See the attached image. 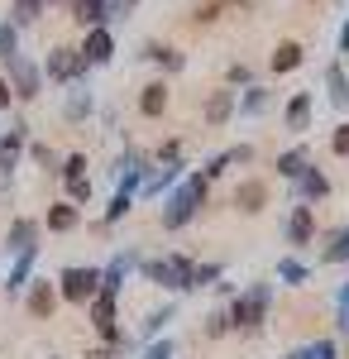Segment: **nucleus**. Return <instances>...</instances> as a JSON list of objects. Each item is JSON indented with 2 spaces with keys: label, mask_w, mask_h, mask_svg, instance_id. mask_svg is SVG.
<instances>
[{
  "label": "nucleus",
  "mask_w": 349,
  "mask_h": 359,
  "mask_svg": "<svg viewBox=\"0 0 349 359\" xmlns=\"http://www.w3.org/2000/svg\"><path fill=\"white\" fill-rule=\"evenodd\" d=\"M81 67H86V57H72L67 48H62V53H53V62H48V72H53L57 82H67V77H77Z\"/></svg>",
  "instance_id": "7"
},
{
  "label": "nucleus",
  "mask_w": 349,
  "mask_h": 359,
  "mask_svg": "<svg viewBox=\"0 0 349 359\" xmlns=\"http://www.w3.org/2000/svg\"><path fill=\"white\" fill-rule=\"evenodd\" d=\"M86 359H115V355H110V350H96V355H86Z\"/></svg>",
  "instance_id": "26"
},
{
  "label": "nucleus",
  "mask_w": 349,
  "mask_h": 359,
  "mask_svg": "<svg viewBox=\"0 0 349 359\" xmlns=\"http://www.w3.org/2000/svg\"><path fill=\"white\" fill-rule=\"evenodd\" d=\"M301 359H335V345H330V340H321V345H306V350H301Z\"/></svg>",
  "instance_id": "15"
},
{
  "label": "nucleus",
  "mask_w": 349,
  "mask_h": 359,
  "mask_svg": "<svg viewBox=\"0 0 349 359\" xmlns=\"http://www.w3.org/2000/svg\"><path fill=\"white\" fill-rule=\"evenodd\" d=\"M345 254H349V230H345V235H340V240H335V249H330L325 259H345Z\"/></svg>",
  "instance_id": "20"
},
{
  "label": "nucleus",
  "mask_w": 349,
  "mask_h": 359,
  "mask_svg": "<svg viewBox=\"0 0 349 359\" xmlns=\"http://www.w3.org/2000/svg\"><path fill=\"white\" fill-rule=\"evenodd\" d=\"M39 82H43V77H39V67H34V62H29V57H10V91H15V96H25V101H34V96H39Z\"/></svg>",
  "instance_id": "3"
},
{
  "label": "nucleus",
  "mask_w": 349,
  "mask_h": 359,
  "mask_svg": "<svg viewBox=\"0 0 349 359\" xmlns=\"http://www.w3.org/2000/svg\"><path fill=\"white\" fill-rule=\"evenodd\" d=\"M287 230H292L296 245H306V235H311V211H306V206H296V216H292V225H287Z\"/></svg>",
  "instance_id": "12"
},
{
  "label": "nucleus",
  "mask_w": 349,
  "mask_h": 359,
  "mask_svg": "<svg viewBox=\"0 0 349 359\" xmlns=\"http://www.w3.org/2000/svg\"><path fill=\"white\" fill-rule=\"evenodd\" d=\"M77 10H81V20H91V25H96V20H101V0H81Z\"/></svg>",
  "instance_id": "18"
},
{
  "label": "nucleus",
  "mask_w": 349,
  "mask_h": 359,
  "mask_svg": "<svg viewBox=\"0 0 349 359\" xmlns=\"http://www.w3.org/2000/svg\"><path fill=\"white\" fill-rule=\"evenodd\" d=\"M264 306H268V287H254L249 297L235 302V326H259L264 321Z\"/></svg>",
  "instance_id": "5"
},
{
  "label": "nucleus",
  "mask_w": 349,
  "mask_h": 359,
  "mask_svg": "<svg viewBox=\"0 0 349 359\" xmlns=\"http://www.w3.org/2000/svg\"><path fill=\"white\" fill-rule=\"evenodd\" d=\"M144 273L163 283V287H191V264L187 259H153V264H144Z\"/></svg>",
  "instance_id": "1"
},
{
  "label": "nucleus",
  "mask_w": 349,
  "mask_h": 359,
  "mask_svg": "<svg viewBox=\"0 0 349 359\" xmlns=\"http://www.w3.org/2000/svg\"><path fill=\"white\" fill-rule=\"evenodd\" d=\"M230 115V96H215L211 101V120H225Z\"/></svg>",
  "instance_id": "19"
},
{
  "label": "nucleus",
  "mask_w": 349,
  "mask_h": 359,
  "mask_svg": "<svg viewBox=\"0 0 349 359\" xmlns=\"http://www.w3.org/2000/svg\"><path fill=\"white\" fill-rule=\"evenodd\" d=\"M196 201H201V182H187L182 192L172 196V206L163 211V225H182V221L191 216V211H196Z\"/></svg>",
  "instance_id": "4"
},
{
  "label": "nucleus",
  "mask_w": 349,
  "mask_h": 359,
  "mask_svg": "<svg viewBox=\"0 0 349 359\" xmlns=\"http://www.w3.org/2000/svg\"><path fill=\"white\" fill-rule=\"evenodd\" d=\"M96 287H101V273H96V269H67V273H62V297H67V302L96 297Z\"/></svg>",
  "instance_id": "2"
},
{
  "label": "nucleus",
  "mask_w": 349,
  "mask_h": 359,
  "mask_svg": "<svg viewBox=\"0 0 349 359\" xmlns=\"http://www.w3.org/2000/svg\"><path fill=\"white\" fill-rule=\"evenodd\" d=\"M34 240H39V225H34V221H15V225H10V249H15V254H25V249H39Z\"/></svg>",
  "instance_id": "6"
},
{
  "label": "nucleus",
  "mask_w": 349,
  "mask_h": 359,
  "mask_svg": "<svg viewBox=\"0 0 349 359\" xmlns=\"http://www.w3.org/2000/svg\"><path fill=\"white\" fill-rule=\"evenodd\" d=\"M72 225H77V206H67V201H62V206H53V211H48V230H57V235H62V230H72Z\"/></svg>",
  "instance_id": "10"
},
{
  "label": "nucleus",
  "mask_w": 349,
  "mask_h": 359,
  "mask_svg": "<svg viewBox=\"0 0 349 359\" xmlns=\"http://www.w3.org/2000/svg\"><path fill=\"white\" fill-rule=\"evenodd\" d=\"M144 111H149V115H158V111H163V86H149V96H144Z\"/></svg>",
  "instance_id": "16"
},
{
  "label": "nucleus",
  "mask_w": 349,
  "mask_h": 359,
  "mask_svg": "<svg viewBox=\"0 0 349 359\" xmlns=\"http://www.w3.org/2000/svg\"><path fill=\"white\" fill-rule=\"evenodd\" d=\"M10 96H15V91H10V82H0V111L10 106Z\"/></svg>",
  "instance_id": "24"
},
{
  "label": "nucleus",
  "mask_w": 349,
  "mask_h": 359,
  "mask_svg": "<svg viewBox=\"0 0 349 359\" xmlns=\"http://www.w3.org/2000/svg\"><path fill=\"white\" fill-rule=\"evenodd\" d=\"M296 163H301V154H287V158H282V163H278V168H282L287 177H296V172H301V168H296Z\"/></svg>",
  "instance_id": "21"
},
{
  "label": "nucleus",
  "mask_w": 349,
  "mask_h": 359,
  "mask_svg": "<svg viewBox=\"0 0 349 359\" xmlns=\"http://www.w3.org/2000/svg\"><path fill=\"white\" fill-rule=\"evenodd\" d=\"M106 57H110V34L96 29V34L86 39V62H106Z\"/></svg>",
  "instance_id": "11"
},
{
  "label": "nucleus",
  "mask_w": 349,
  "mask_h": 359,
  "mask_svg": "<svg viewBox=\"0 0 349 359\" xmlns=\"http://www.w3.org/2000/svg\"><path fill=\"white\" fill-rule=\"evenodd\" d=\"M29 311H34V316H48V311H53V287H48V283H34V292H29Z\"/></svg>",
  "instance_id": "9"
},
{
  "label": "nucleus",
  "mask_w": 349,
  "mask_h": 359,
  "mask_svg": "<svg viewBox=\"0 0 349 359\" xmlns=\"http://www.w3.org/2000/svg\"><path fill=\"white\" fill-rule=\"evenodd\" d=\"M0 57H15V29H0Z\"/></svg>",
  "instance_id": "17"
},
{
  "label": "nucleus",
  "mask_w": 349,
  "mask_h": 359,
  "mask_svg": "<svg viewBox=\"0 0 349 359\" xmlns=\"http://www.w3.org/2000/svg\"><path fill=\"white\" fill-rule=\"evenodd\" d=\"M306 111H311V96H296V101H292V111H287L292 130H301V125H306Z\"/></svg>",
  "instance_id": "14"
},
{
  "label": "nucleus",
  "mask_w": 349,
  "mask_h": 359,
  "mask_svg": "<svg viewBox=\"0 0 349 359\" xmlns=\"http://www.w3.org/2000/svg\"><path fill=\"white\" fill-rule=\"evenodd\" d=\"M86 111H91V96H86V91H72V96H67V120H81Z\"/></svg>",
  "instance_id": "13"
},
{
  "label": "nucleus",
  "mask_w": 349,
  "mask_h": 359,
  "mask_svg": "<svg viewBox=\"0 0 349 359\" xmlns=\"http://www.w3.org/2000/svg\"><path fill=\"white\" fill-rule=\"evenodd\" d=\"M172 355V345H167V340H163V345H153V350H149V359H167Z\"/></svg>",
  "instance_id": "23"
},
{
  "label": "nucleus",
  "mask_w": 349,
  "mask_h": 359,
  "mask_svg": "<svg viewBox=\"0 0 349 359\" xmlns=\"http://www.w3.org/2000/svg\"><path fill=\"white\" fill-rule=\"evenodd\" d=\"M34 254H39V249H25V254L15 259V269H10V283H5L10 292H20V287L29 283V269H34Z\"/></svg>",
  "instance_id": "8"
},
{
  "label": "nucleus",
  "mask_w": 349,
  "mask_h": 359,
  "mask_svg": "<svg viewBox=\"0 0 349 359\" xmlns=\"http://www.w3.org/2000/svg\"><path fill=\"white\" fill-rule=\"evenodd\" d=\"M39 15V0H20V20H34Z\"/></svg>",
  "instance_id": "22"
},
{
  "label": "nucleus",
  "mask_w": 349,
  "mask_h": 359,
  "mask_svg": "<svg viewBox=\"0 0 349 359\" xmlns=\"http://www.w3.org/2000/svg\"><path fill=\"white\" fill-rule=\"evenodd\" d=\"M335 149H340V154H349V125H345V135L335 139Z\"/></svg>",
  "instance_id": "25"
}]
</instances>
